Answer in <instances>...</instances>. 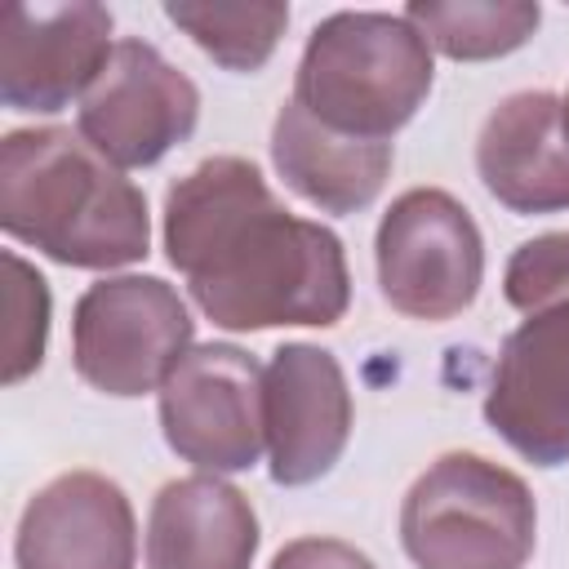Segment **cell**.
I'll return each instance as SVG.
<instances>
[{"label":"cell","instance_id":"cell-21","mask_svg":"<svg viewBox=\"0 0 569 569\" xmlns=\"http://www.w3.org/2000/svg\"><path fill=\"white\" fill-rule=\"evenodd\" d=\"M560 107H565V133H569V93L560 98Z\"/></svg>","mask_w":569,"mask_h":569},{"label":"cell","instance_id":"cell-3","mask_svg":"<svg viewBox=\"0 0 569 569\" xmlns=\"http://www.w3.org/2000/svg\"><path fill=\"white\" fill-rule=\"evenodd\" d=\"M436 84L431 44L405 13L338 9L320 18L293 71V102L325 129L391 142Z\"/></svg>","mask_w":569,"mask_h":569},{"label":"cell","instance_id":"cell-20","mask_svg":"<svg viewBox=\"0 0 569 569\" xmlns=\"http://www.w3.org/2000/svg\"><path fill=\"white\" fill-rule=\"evenodd\" d=\"M267 569H378L360 547L342 542V538H320V533H307V538H293L284 542Z\"/></svg>","mask_w":569,"mask_h":569},{"label":"cell","instance_id":"cell-15","mask_svg":"<svg viewBox=\"0 0 569 569\" xmlns=\"http://www.w3.org/2000/svg\"><path fill=\"white\" fill-rule=\"evenodd\" d=\"M271 164H276L280 182L293 196H302L311 209L360 213L378 200V191L396 164V147L325 129L316 116H307L289 98V102H280L276 124H271Z\"/></svg>","mask_w":569,"mask_h":569},{"label":"cell","instance_id":"cell-5","mask_svg":"<svg viewBox=\"0 0 569 569\" xmlns=\"http://www.w3.org/2000/svg\"><path fill=\"white\" fill-rule=\"evenodd\" d=\"M191 338V307L160 276H102L71 307V369L116 400L160 391Z\"/></svg>","mask_w":569,"mask_h":569},{"label":"cell","instance_id":"cell-9","mask_svg":"<svg viewBox=\"0 0 569 569\" xmlns=\"http://www.w3.org/2000/svg\"><path fill=\"white\" fill-rule=\"evenodd\" d=\"M111 31V9L93 0L9 4L0 27V102L31 116L80 107L116 49Z\"/></svg>","mask_w":569,"mask_h":569},{"label":"cell","instance_id":"cell-10","mask_svg":"<svg viewBox=\"0 0 569 569\" xmlns=\"http://www.w3.org/2000/svg\"><path fill=\"white\" fill-rule=\"evenodd\" d=\"M267 471L280 489L325 480L347 453L356 405L333 351L316 342H280L267 360Z\"/></svg>","mask_w":569,"mask_h":569},{"label":"cell","instance_id":"cell-7","mask_svg":"<svg viewBox=\"0 0 569 569\" xmlns=\"http://www.w3.org/2000/svg\"><path fill=\"white\" fill-rule=\"evenodd\" d=\"M267 365L236 342H200L160 387L164 445L209 476L253 471L267 453Z\"/></svg>","mask_w":569,"mask_h":569},{"label":"cell","instance_id":"cell-4","mask_svg":"<svg viewBox=\"0 0 569 569\" xmlns=\"http://www.w3.org/2000/svg\"><path fill=\"white\" fill-rule=\"evenodd\" d=\"M400 547L413 569H525L538 547L533 489L485 453H440L400 498Z\"/></svg>","mask_w":569,"mask_h":569},{"label":"cell","instance_id":"cell-14","mask_svg":"<svg viewBox=\"0 0 569 569\" xmlns=\"http://www.w3.org/2000/svg\"><path fill=\"white\" fill-rule=\"evenodd\" d=\"M258 511L222 476L196 471L164 480L147 511L142 565L147 569H253Z\"/></svg>","mask_w":569,"mask_h":569},{"label":"cell","instance_id":"cell-19","mask_svg":"<svg viewBox=\"0 0 569 569\" xmlns=\"http://www.w3.org/2000/svg\"><path fill=\"white\" fill-rule=\"evenodd\" d=\"M502 298L525 316L569 302V231L520 240L502 271Z\"/></svg>","mask_w":569,"mask_h":569},{"label":"cell","instance_id":"cell-1","mask_svg":"<svg viewBox=\"0 0 569 569\" xmlns=\"http://www.w3.org/2000/svg\"><path fill=\"white\" fill-rule=\"evenodd\" d=\"M160 240L191 302L227 333L329 329L351 307L342 240L298 218L244 156H209L173 178Z\"/></svg>","mask_w":569,"mask_h":569},{"label":"cell","instance_id":"cell-12","mask_svg":"<svg viewBox=\"0 0 569 569\" xmlns=\"http://www.w3.org/2000/svg\"><path fill=\"white\" fill-rule=\"evenodd\" d=\"M18 569H133L138 520L129 493L102 471H62L40 485L13 529Z\"/></svg>","mask_w":569,"mask_h":569},{"label":"cell","instance_id":"cell-8","mask_svg":"<svg viewBox=\"0 0 569 569\" xmlns=\"http://www.w3.org/2000/svg\"><path fill=\"white\" fill-rule=\"evenodd\" d=\"M200 124V89L151 40H116L102 76L76 107L80 138L116 169H147Z\"/></svg>","mask_w":569,"mask_h":569},{"label":"cell","instance_id":"cell-16","mask_svg":"<svg viewBox=\"0 0 569 569\" xmlns=\"http://www.w3.org/2000/svg\"><path fill=\"white\" fill-rule=\"evenodd\" d=\"M431 53L453 62H489L525 49L542 22L533 0H409L400 9Z\"/></svg>","mask_w":569,"mask_h":569},{"label":"cell","instance_id":"cell-2","mask_svg":"<svg viewBox=\"0 0 569 569\" xmlns=\"http://www.w3.org/2000/svg\"><path fill=\"white\" fill-rule=\"evenodd\" d=\"M0 227L9 240L80 271H116L151 253L142 187L67 124L0 138Z\"/></svg>","mask_w":569,"mask_h":569},{"label":"cell","instance_id":"cell-13","mask_svg":"<svg viewBox=\"0 0 569 569\" xmlns=\"http://www.w3.org/2000/svg\"><path fill=\"white\" fill-rule=\"evenodd\" d=\"M476 173L511 213L569 209V133L560 98L547 89L507 93L476 133Z\"/></svg>","mask_w":569,"mask_h":569},{"label":"cell","instance_id":"cell-18","mask_svg":"<svg viewBox=\"0 0 569 569\" xmlns=\"http://www.w3.org/2000/svg\"><path fill=\"white\" fill-rule=\"evenodd\" d=\"M4 271H9V284H4V307H9L4 382L18 387L44 365V347H49V280L18 249H4Z\"/></svg>","mask_w":569,"mask_h":569},{"label":"cell","instance_id":"cell-17","mask_svg":"<svg viewBox=\"0 0 569 569\" xmlns=\"http://www.w3.org/2000/svg\"><path fill=\"white\" fill-rule=\"evenodd\" d=\"M164 18L191 36L200 53H209L222 71L253 76L271 62L284 27L289 4L253 0V4H209V0H164Z\"/></svg>","mask_w":569,"mask_h":569},{"label":"cell","instance_id":"cell-6","mask_svg":"<svg viewBox=\"0 0 569 569\" xmlns=\"http://www.w3.org/2000/svg\"><path fill=\"white\" fill-rule=\"evenodd\" d=\"M373 267L391 311L445 325L462 316L485 284V240L458 196L445 187H409L378 222Z\"/></svg>","mask_w":569,"mask_h":569},{"label":"cell","instance_id":"cell-11","mask_svg":"<svg viewBox=\"0 0 569 569\" xmlns=\"http://www.w3.org/2000/svg\"><path fill=\"white\" fill-rule=\"evenodd\" d=\"M485 422L533 467L569 462V302L520 320L502 338Z\"/></svg>","mask_w":569,"mask_h":569}]
</instances>
